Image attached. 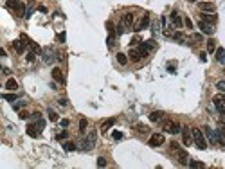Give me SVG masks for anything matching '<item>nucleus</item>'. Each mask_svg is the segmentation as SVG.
Returning a JSON list of instances; mask_svg holds the SVG:
<instances>
[{"label": "nucleus", "mask_w": 225, "mask_h": 169, "mask_svg": "<svg viewBox=\"0 0 225 169\" xmlns=\"http://www.w3.org/2000/svg\"><path fill=\"white\" fill-rule=\"evenodd\" d=\"M193 144L198 149H205L207 148V140H205L204 133H202V130H198V128H193Z\"/></svg>", "instance_id": "1"}, {"label": "nucleus", "mask_w": 225, "mask_h": 169, "mask_svg": "<svg viewBox=\"0 0 225 169\" xmlns=\"http://www.w3.org/2000/svg\"><path fill=\"white\" fill-rule=\"evenodd\" d=\"M162 130L166 133H171V135L182 131V128H180V124L176 123V120H164V123H162Z\"/></svg>", "instance_id": "2"}, {"label": "nucleus", "mask_w": 225, "mask_h": 169, "mask_svg": "<svg viewBox=\"0 0 225 169\" xmlns=\"http://www.w3.org/2000/svg\"><path fill=\"white\" fill-rule=\"evenodd\" d=\"M157 49V43H155V40H146V41H141V45H139V51L142 52V56L146 58L151 51H155Z\"/></svg>", "instance_id": "3"}, {"label": "nucleus", "mask_w": 225, "mask_h": 169, "mask_svg": "<svg viewBox=\"0 0 225 169\" xmlns=\"http://www.w3.org/2000/svg\"><path fill=\"white\" fill-rule=\"evenodd\" d=\"M164 142H166V139H164L162 133H153V135L150 137V140H148V144H150L151 148H159V146H162Z\"/></svg>", "instance_id": "4"}, {"label": "nucleus", "mask_w": 225, "mask_h": 169, "mask_svg": "<svg viewBox=\"0 0 225 169\" xmlns=\"http://www.w3.org/2000/svg\"><path fill=\"white\" fill-rule=\"evenodd\" d=\"M213 103H214V106L218 108V112H225V92H221V94L214 95Z\"/></svg>", "instance_id": "5"}, {"label": "nucleus", "mask_w": 225, "mask_h": 169, "mask_svg": "<svg viewBox=\"0 0 225 169\" xmlns=\"http://www.w3.org/2000/svg\"><path fill=\"white\" fill-rule=\"evenodd\" d=\"M27 45H29V43H27L24 38H20V40H15V41H13V47H15V51H16L18 54H24L25 49H27Z\"/></svg>", "instance_id": "6"}, {"label": "nucleus", "mask_w": 225, "mask_h": 169, "mask_svg": "<svg viewBox=\"0 0 225 169\" xmlns=\"http://www.w3.org/2000/svg\"><path fill=\"white\" fill-rule=\"evenodd\" d=\"M176 158H178V164H182V165H189V155L186 149L182 148H178L176 149Z\"/></svg>", "instance_id": "7"}, {"label": "nucleus", "mask_w": 225, "mask_h": 169, "mask_svg": "<svg viewBox=\"0 0 225 169\" xmlns=\"http://www.w3.org/2000/svg\"><path fill=\"white\" fill-rule=\"evenodd\" d=\"M198 27H200V31H202V33L207 34V36H213V34H214L213 25H211V23H207V22H204V20H200V22H198Z\"/></svg>", "instance_id": "8"}, {"label": "nucleus", "mask_w": 225, "mask_h": 169, "mask_svg": "<svg viewBox=\"0 0 225 169\" xmlns=\"http://www.w3.org/2000/svg\"><path fill=\"white\" fill-rule=\"evenodd\" d=\"M150 25V15H142V18L137 22V23H135V31H142V29H146Z\"/></svg>", "instance_id": "9"}, {"label": "nucleus", "mask_w": 225, "mask_h": 169, "mask_svg": "<svg viewBox=\"0 0 225 169\" xmlns=\"http://www.w3.org/2000/svg\"><path fill=\"white\" fill-rule=\"evenodd\" d=\"M182 137H184V144L186 146H191L193 144V130L191 128H182Z\"/></svg>", "instance_id": "10"}, {"label": "nucleus", "mask_w": 225, "mask_h": 169, "mask_svg": "<svg viewBox=\"0 0 225 169\" xmlns=\"http://www.w3.org/2000/svg\"><path fill=\"white\" fill-rule=\"evenodd\" d=\"M169 18H171V22H173V25L176 27V29H180L184 25V22H182V18H180V15L176 13V11H173L171 15H169Z\"/></svg>", "instance_id": "11"}, {"label": "nucleus", "mask_w": 225, "mask_h": 169, "mask_svg": "<svg viewBox=\"0 0 225 169\" xmlns=\"http://www.w3.org/2000/svg\"><path fill=\"white\" fill-rule=\"evenodd\" d=\"M198 7H200V11H204V13H214V9H216V6L213 2H200Z\"/></svg>", "instance_id": "12"}, {"label": "nucleus", "mask_w": 225, "mask_h": 169, "mask_svg": "<svg viewBox=\"0 0 225 169\" xmlns=\"http://www.w3.org/2000/svg\"><path fill=\"white\" fill-rule=\"evenodd\" d=\"M133 20H135V15H133V13H126V15L123 16V25H124L126 29H130V27L133 25Z\"/></svg>", "instance_id": "13"}, {"label": "nucleus", "mask_w": 225, "mask_h": 169, "mask_svg": "<svg viewBox=\"0 0 225 169\" xmlns=\"http://www.w3.org/2000/svg\"><path fill=\"white\" fill-rule=\"evenodd\" d=\"M200 20H204V22L211 23V25H214V23L218 22V16H216L214 13H204V15H202V18H200Z\"/></svg>", "instance_id": "14"}, {"label": "nucleus", "mask_w": 225, "mask_h": 169, "mask_svg": "<svg viewBox=\"0 0 225 169\" xmlns=\"http://www.w3.org/2000/svg\"><path fill=\"white\" fill-rule=\"evenodd\" d=\"M128 58L131 59V61H141L144 56H142V52L139 51V49H133L131 47V51H130V54H128Z\"/></svg>", "instance_id": "15"}, {"label": "nucleus", "mask_w": 225, "mask_h": 169, "mask_svg": "<svg viewBox=\"0 0 225 169\" xmlns=\"http://www.w3.org/2000/svg\"><path fill=\"white\" fill-rule=\"evenodd\" d=\"M27 135L33 137V139L40 137V130H38V126H36V124H29V126H27Z\"/></svg>", "instance_id": "16"}, {"label": "nucleus", "mask_w": 225, "mask_h": 169, "mask_svg": "<svg viewBox=\"0 0 225 169\" xmlns=\"http://www.w3.org/2000/svg\"><path fill=\"white\" fill-rule=\"evenodd\" d=\"M52 79H54V81H58V83H63V81H65L63 72H61L60 68H52Z\"/></svg>", "instance_id": "17"}, {"label": "nucleus", "mask_w": 225, "mask_h": 169, "mask_svg": "<svg viewBox=\"0 0 225 169\" xmlns=\"http://www.w3.org/2000/svg\"><path fill=\"white\" fill-rule=\"evenodd\" d=\"M15 11H16V15H18V16H24V18H25V15H27V7H25V4H24V2H18V6H16V9H15Z\"/></svg>", "instance_id": "18"}, {"label": "nucleus", "mask_w": 225, "mask_h": 169, "mask_svg": "<svg viewBox=\"0 0 225 169\" xmlns=\"http://www.w3.org/2000/svg\"><path fill=\"white\" fill-rule=\"evenodd\" d=\"M114 124H115V119H106L105 123L101 124V131H103V133H105V131H108V130H110L112 126H114Z\"/></svg>", "instance_id": "19"}, {"label": "nucleus", "mask_w": 225, "mask_h": 169, "mask_svg": "<svg viewBox=\"0 0 225 169\" xmlns=\"http://www.w3.org/2000/svg\"><path fill=\"white\" fill-rule=\"evenodd\" d=\"M214 52H216V59H218L220 63H223V61H225V49H221V47H218V49H216Z\"/></svg>", "instance_id": "20"}, {"label": "nucleus", "mask_w": 225, "mask_h": 169, "mask_svg": "<svg viewBox=\"0 0 225 169\" xmlns=\"http://www.w3.org/2000/svg\"><path fill=\"white\" fill-rule=\"evenodd\" d=\"M164 117V113L162 112H153L151 115H150V120H151V123H159V120Z\"/></svg>", "instance_id": "21"}, {"label": "nucleus", "mask_w": 225, "mask_h": 169, "mask_svg": "<svg viewBox=\"0 0 225 169\" xmlns=\"http://www.w3.org/2000/svg\"><path fill=\"white\" fill-rule=\"evenodd\" d=\"M52 59H54V58H52V51H51V49L43 51V61H45V63H52Z\"/></svg>", "instance_id": "22"}, {"label": "nucleus", "mask_w": 225, "mask_h": 169, "mask_svg": "<svg viewBox=\"0 0 225 169\" xmlns=\"http://www.w3.org/2000/svg\"><path fill=\"white\" fill-rule=\"evenodd\" d=\"M173 38H175L176 41H180V43H187V36H184V33H180V31H178V33H175V34H173Z\"/></svg>", "instance_id": "23"}, {"label": "nucleus", "mask_w": 225, "mask_h": 169, "mask_svg": "<svg viewBox=\"0 0 225 169\" xmlns=\"http://www.w3.org/2000/svg\"><path fill=\"white\" fill-rule=\"evenodd\" d=\"M6 88L15 92V90L18 88V83H16V79H13V78H11V79H7V83H6Z\"/></svg>", "instance_id": "24"}, {"label": "nucleus", "mask_w": 225, "mask_h": 169, "mask_svg": "<svg viewBox=\"0 0 225 169\" xmlns=\"http://www.w3.org/2000/svg\"><path fill=\"white\" fill-rule=\"evenodd\" d=\"M63 149L65 151H74V149H78V146L74 142H63Z\"/></svg>", "instance_id": "25"}, {"label": "nucleus", "mask_w": 225, "mask_h": 169, "mask_svg": "<svg viewBox=\"0 0 225 169\" xmlns=\"http://www.w3.org/2000/svg\"><path fill=\"white\" fill-rule=\"evenodd\" d=\"M96 139H97V133L92 130V131H88V135H86V140L90 142V144H96Z\"/></svg>", "instance_id": "26"}, {"label": "nucleus", "mask_w": 225, "mask_h": 169, "mask_svg": "<svg viewBox=\"0 0 225 169\" xmlns=\"http://www.w3.org/2000/svg\"><path fill=\"white\" fill-rule=\"evenodd\" d=\"M29 47H31V51H33V52H36V54L43 52V51H41V47H40L38 43H34V41H29Z\"/></svg>", "instance_id": "27"}, {"label": "nucleus", "mask_w": 225, "mask_h": 169, "mask_svg": "<svg viewBox=\"0 0 225 169\" xmlns=\"http://www.w3.org/2000/svg\"><path fill=\"white\" fill-rule=\"evenodd\" d=\"M117 61H119V65H126V63H128V56L123 54V52H119V54H117Z\"/></svg>", "instance_id": "28"}, {"label": "nucleus", "mask_w": 225, "mask_h": 169, "mask_svg": "<svg viewBox=\"0 0 225 169\" xmlns=\"http://www.w3.org/2000/svg\"><path fill=\"white\" fill-rule=\"evenodd\" d=\"M207 51H209V52H214V51H216V41H214V40H209V41H207Z\"/></svg>", "instance_id": "29"}, {"label": "nucleus", "mask_w": 225, "mask_h": 169, "mask_svg": "<svg viewBox=\"0 0 225 169\" xmlns=\"http://www.w3.org/2000/svg\"><path fill=\"white\" fill-rule=\"evenodd\" d=\"M18 2H20V0H7V9H16V6H18Z\"/></svg>", "instance_id": "30"}, {"label": "nucleus", "mask_w": 225, "mask_h": 169, "mask_svg": "<svg viewBox=\"0 0 225 169\" xmlns=\"http://www.w3.org/2000/svg\"><path fill=\"white\" fill-rule=\"evenodd\" d=\"M25 59H27L29 63H33V61L36 59V52H33V51H29V52L25 54Z\"/></svg>", "instance_id": "31"}, {"label": "nucleus", "mask_w": 225, "mask_h": 169, "mask_svg": "<svg viewBox=\"0 0 225 169\" xmlns=\"http://www.w3.org/2000/svg\"><path fill=\"white\" fill-rule=\"evenodd\" d=\"M86 124H88V123H86V119H81V120H79V131H81V133L86 131Z\"/></svg>", "instance_id": "32"}, {"label": "nucleus", "mask_w": 225, "mask_h": 169, "mask_svg": "<svg viewBox=\"0 0 225 169\" xmlns=\"http://www.w3.org/2000/svg\"><path fill=\"white\" fill-rule=\"evenodd\" d=\"M189 167H204V162H198V160H189Z\"/></svg>", "instance_id": "33"}, {"label": "nucleus", "mask_w": 225, "mask_h": 169, "mask_svg": "<svg viewBox=\"0 0 225 169\" xmlns=\"http://www.w3.org/2000/svg\"><path fill=\"white\" fill-rule=\"evenodd\" d=\"M2 97H4L6 101H16V95H15V94H2Z\"/></svg>", "instance_id": "34"}, {"label": "nucleus", "mask_w": 225, "mask_h": 169, "mask_svg": "<svg viewBox=\"0 0 225 169\" xmlns=\"http://www.w3.org/2000/svg\"><path fill=\"white\" fill-rule=\"evenodd\" d=\"M49 119L52 120V123H56V120H58V113L54 110H49Z\"/></svg>", "instance_id": "35"}, {"label": "nucleus", "mask_w": 225, "mask_h": 169, "mask_svg": "<svg viewBox=\"0 0 225 169\" xmlns=\"http://www.w3.org/2000/svg\"><path fill=\"white\" fill-rule=\"evenodd\" d=\"M216 88H218L220 92H225V79H221V81H218V83H216Z\"/></svg>", "instance_id": "36"}, {"label": "nucleus", "mask_w": 225, "mask_h": 169, "mask_svg": "<svg viewBox=\"0 0 225 169\" xmlns=\"http://www.w3.org/2000/svg\"><path fill=\"white\" fill-rule=\"evenodd\" d=\"M130 45H131V47L141 45V38H139V36H133V38H131V41H130Z\"/></svg>", "instance_id": "37"}, {"label": "nucleus", "mask_w": 225, "mask_h": 169, "mask_svg": "<svg viewBox=\"0 0 225 169\" xmlns=\"http://www.w3.org/2000/svg\"><path fill=\"white\" fill-rule=\"evenodd\" d=\"M36 126H38V130L41 131V130L45 128V120H43V119H38V120H36Z\"/></svg>", "instance_id": "38"}, {"label": "nucleus", "mask_w": 225, "mask_h": 169, "mask_svg": "<svg viewBox=\"0 0 225 169\" xmlns=\"http://www.w3.org/2000/svg\"><path fill=\"white\" fill-rule=\"evenodd\" d=\"M137 128H139V131H141V133H148V131H150V128H148V126H144V124H137Z\"/></svg>", "instance_id": "39"}, {"label": "nucleus", "mask_w": 225, "mask_h": 169, "mask_svg": "<svg viewBox=\"0 0 225 169\" xmlns=\"http://www.w3.org/2000/svg\"><path fill=\"white\" fill-rule=\"evenodd\" d=\"M105 165H106V158L99 157V158H97V167H105Z\"/></svg>", "instance_id": "40"}, {"label": "nucleus", "mask_w": 225, "mask_h": 169, "mask_svg": "<svg viewBox=\"0 0 225 169\" xmlns=\"http://www.w3.org/2000/svg\"><path fill=\"white\" fill-rule=\"evenodd\" d=\"M175 67H176V63H175V61H169V63H168V70L171 72V74L175 72Z\"/></svg>", "instance_id": "41"}, {"label": "nucleus", "mask_w": 225, "mask_h": 169, "mask_svg": "<svg viewBox=\"0 0 225 169\" xmlns=\"http://www.w3.org/2000/svg\"><path fill=\"white\" fill-rule=\"evenodd\" d=\"M184 25H186L187 29H193V22H191V18H186V20H184Z\"/></svg>", "instance_id": "42"}, {"label": "nucleus", "mask_w": 225, "mask_h": 169, "mask_svg": "<svg viewBox=\"0 0 225 169\" xmlns=\"http://www.w3.org/2000/svg\"><path fill=\"white\" fill-rule=\"evenodd\" d=\"M31 117H33V120H38V119H41V113H40V112H34Z\"/></svg>", "instance_id": "43"}, {"label": "nucleus", "mask_w": 225, "mask_h": 169, "mask_svg": "<svg viewBox=\"0 0 225 169\" xmlns=\"http://www.w3.org/2000/svg\"><path fill=\"white\" fill-rule=\"evenodd\" d=\"M114 139H115V140H121V139H123V133H121V131H114Z\"/></svg>", "instance_id": "44"}, {"label": "nucleus", "mask_w": 225, "mask_h": 169, "mask_svg": "<svg viewBox=\"0 0 225 169\" xmlns=\"http://www.w3.org/2000/svg\"><path fill=\"white\" fill-rule=\"evenodd\" d=\"M24 104H25L24 101H22V103H15V104H13V108H15V110H20V108L24 106Z\"/></svg>", "instance_id": "45"}, {"label": "nucleus", "mask_w": 225, "mask_h": 169, "mask_svg": "<svg viewBox=\"0 0 225 169\" xmlns=\"http://www.w3.org/2000/svg\"><path fill=\"white\" fill-rule=\"evenodd\" d=\"M67 135H69V133H67V131H61V133L58 135V140H61V139H67Z\"/></svg>", "instance_id": "46"}, {"label": "nucleus", "mask_w": 225, "mask_h": 169, "mask_svg": "<svg viewBox=\"0 0 225 169\" xmlns=\"http://www.w3.org/2000/svg\"><path fill=\"white\" fill-rule=\"evenodd\" d=\"M33 11H34V7L31 6V7H27V15H25V18H29L31 15H33Z\"/></svg>", "instance_id": "47"}, {"label": "nucleus", "mask_w": 225, "mask_h": 169, "mask_svg": "<svg viewBox=\"0 0 225 169\" xmlns=\"http://www.w3.org/2000/svg\"><path fill=\"white\" fill-rule=\"evenodd\" d=\"M20 119H29V113L27 112H20Z\"/></svg>", "instance_id": "48"}, {"label": "nucleus", "mask_w": 225, "mask_h": 169, "mask_svg": "<svg viewBox=\"0 0 225 169\" xmlns=\"http://www.w3.org/2000/svg\"><path fill=\"white\" fill-rule=\"evenodd\" d=\"M200 59H202V61H207V54H205V52H200Z\"/></svg>", "instance_id": "49"}, {"label": "nucleus", "mask_w": 225, "mask_h": 169, "mask_svg": "<svg viewBox=\"0 0 225 169\" xmlns=\"http://www.w3.org/2000/svg\"><path fill=\"white\" fill-rule=\"evenodd\" d=\"M38 11L40 13H47V7H45V6H38Z\"/></svg>", "instance_id": "50"}, {"label": "nucleus", "mask_w": 225, "mask_h": 169, "mask_svg": "<svg viewBox=\"0 0 225 169\" xmlns=\"http://www.w3.org/2000/svg\"><path fill=\"white\" fill-rule=\"evenodd\" d=\"M61 126H63V128L69 126V119H63V120H61Z\"/></svg>", "instance_id": "51"}, {"label": "nucleus", "mask_w": 225, "mask_h": 169, "mask_svg": "<svg viewBox=\"0 0 225 169\" xmlns=\"http://www.w3.org/2000/svg\"><path fill=\"white\" fill-rule=\"evenodd\" d=\"M58 40H60V41H65V33H60V34H58Z\"/></svg>", "instance_id": "52"}, {"label": "nucleus", "mask_w": 225, "mask_h": 169, "mask_svg": "<svg viewBox=\"0 0 225 169\" xmlns=\"http://www.w3.org/2000/svg\"><path fill=\"white\" fill-rule=\"evenodd\" d=\"M60 104L61 106H67V99H60Z\"/></svg>", "instance_id": "53"}, {"label": "nucleus", "mask_w": 225, "mask_h": 169, "mask_svg": "<svg viewBox=\"0 0 225 169\" xmlns=\"http://www.w3.org/2000/svg\"><path fill=\"white\" fill-rule=\"evenodd\" d=\"M187 2H196V0H187Z\"/></svg>", "instance_id": "54"}]
</instances>
